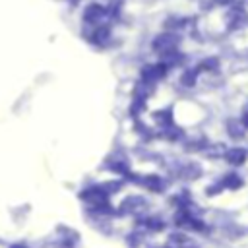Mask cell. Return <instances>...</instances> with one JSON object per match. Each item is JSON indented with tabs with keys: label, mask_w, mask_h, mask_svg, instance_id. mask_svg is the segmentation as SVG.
I'll use <instances>...</instances> for the list:
<instances>
[{
	"label": "cell",
	"mask_w": 248,
	"mask_h": 248,
	"mask_svg": "<svg viewBox=\"0 0 248 248\" xmlns=\"http://www.w3.org/2000/svg\"><path fill=\"white\" fill-rule=\"evenodd\" d=\"M169 246L172 248H196V242L186 236V232H172L169 236Z\"/></svg>",
	"instance_id": "cell-2"
},
{
	"label": "cell",
	"mask_w": 248,
	"mask_h": 248,
	"mask_svg": "<svg viewBox=\"0 0 248 248\" xmlns=\"http://www.w3.org/2000/svg\"><path fill=\"white\" fill-rule=\"evenodd\" d=\"M140 225H141V229H145V231H161L163 227H165V221L161 219V217H157V215H145V217H141V221H140Z\"/></svg>",
	"instance_id": "cell-5"
},
{
	"label": "cell",
	"mask_w": 248,
	"mask_h": 248,
	"mask_svg": "<svg viewBox=\"0 0 248 248\" xmlns=\"http://www.w3.org/2000/svg\"><path fill=\"white\" fill-rule=\"evenodd\" d=\"M244 126H248V108H246V112H244Z\"/></svg>",
	"instance_id": "cell-10"
},
{
	"label": "cell",
	"mask_w": 248,
	"mask_h": 248,
	"mask_svg": "<svg viewBox=\"0 0 248 248\" xmlns=\"http://www.w3.org/2000/svg\"><path fill=\"white\" fill-rule=\"evenodd\" d=\"M244 130H246L244 122H229V134L232 138H242L244 136Z\"/></svg>",
	"instance_id": "cell-9"
},
{
	"label": "cell",
	"mask_w": 248,
	"mask_h": 248,
	"mask_svg": "<svg viewBox=\"0 0 248 248\" xmlns=\"http://www.w3.org/2000/svg\"><path fill=\"white\" fill-rule=\"evenodd\" d=\"M221 186H225V188H234V190H236V188L242 186V178H240L236 172H229V174L223 176Z\"/></svg>",
	"instance_id": "cell-8"
},
{
	"label": "cell",
	"mask_w": 248,
	"mask_h": 248,
	"mask_svg": "<svg viewBox=\"0 0 248 248\" xmlns=\"http://www.w3.org/2000/svg\"><path fill=\"white\" fill-rule=\"evenodd\" d=\"M225 157H227V161H229L232 167H240V165L246 163V159H248V151L242 149V147H234V149H227Z\"/></svg>",
	"instance_id": "cell-3"
},
{
	"label": "cell",
	"mask_w": 248,
	"mask_h": 248,
	"mask_svg": "<svg viewBox=\"0 0 248 248\" xmlns=\"http://www.w3.org/2000/svg\"><path fill=\"white\" fill-rule=\"evenodd\" d=\"M182 178H186V180H194V178H198L200 174H202V169H200V165L198 163H186L184 167H182Z\"/></svg>",
	"instance_id": "cell-6"
},
{
	"label": "cell",
	"mask_w": 248,
	"mask_h": 248,
	"mask_svg": "<svg viewBox=\"0 0 248 248\" xmlns=\"http://www.w3.org/2000/svg\"><path fill=\"white\" fill-rule=\"evenodd\" d=\"M138 180L141 182V186H145V188L151 190V192H163V190H165V182H163V178L157 176V174H145V176H141V178H138Z\"/></svg>",
	"instance_id": "cell-4"
},
{
	"label": "cell",
	"mask_w": 248,
	"mask_h": 248,
	"mask_svg": "<svg viewBox=\"0 0 248 248\" xmlns=\"http://www.w3.org/2000/svg\"><path fill=\"white\" fill-rule=\"evenodd\" d=\"M145 207H147V203H145L143 198H140V196H130V198H126V200L120 203L118 211L124 213V215H138V213L143 211Z\"/></svg>",
	"instance_id": "cell-1"
},
{
	"label": "cell",
	"mask_w": 248,
	"mask_h": 248,
	"mask_svg": "<svg viewBox=\"0 0 248 248\" xmlns=\"http://www.w3.org/2000/svg\"><path fill=\"white\" fill-rule=\"evenodd\" d=\"M203 153H205L207 157L215 159V157H223V155L227 153V147H225L223 143H209V145L203 147Z\"/></svg>",
	"instance_id": "cell-7"
}]
</instances>
